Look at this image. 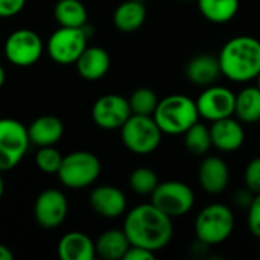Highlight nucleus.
I'll return each mask as SVG.
<instances>
[{
	"label": "nucleus",
	"instance_id": "423d86ee",
	"mask_svg": "<svg viewBox=\"0 0 260 260\" xmlns=\"http://www.w3.org/2000/svg\"><path fill=\"white\" fill-rule=\"evenodd\" d=\"M56 175L66 187L75 190L84 189L99 178L101 161L90 151H75L64 155Z\"/></svg>",
	"mask_w": 260,
	"mask_h": 260
},
{
	"label": "nucleus",
	"instance_id": "f3484780",
	"mask_svg": "<svg viewBox=\"0 0 260 260\" xmlns=\"http://www.w3.org/2000/svg\"><path fill=\"white\" fill-rule=\"evenodd\" d=\"M221 75L222 72H221L219 58L210 53H200L193 56L186 66V76L195 85H201V87L213 85Z\"/></svg>",
	"mask_w": 260,
	"mask_h": 260
},
{
	"label": "nucleus",
	"instance_id": "4c0bfd02",
	"mask_svg": "<svg viewBox=\"0 0 260 260\" xmlns=\"http://www.w3.org/2000/svg\"><path fill=\"white\" fill-rule=\"evenodd\" d=\"M256 79H257V87H259V88H260V73H259V76H257Z\"/></svg>",
	"mask_w": 260,
	"mask_h": 260
},
{
	"label": "nucleus",
	"instance_id": "c756f323",
	"mask_svg": "<svg viewBox=\"0 0 260 260\" xmlns=\"http://www.w3.org/2000/svg\"><path fill=\"white\" fill-rule=\"evenodd\" d=\"M244 181H245V187H248L253 193H260V157L253 158L247 165Z\"/></svg>",
	"mask_w": 260,
	"mask_h": 260
},
{
	"label": "nucleus",
	"instance_id": "e433bc0d",
	"mask_svg": "<svg viewBox=\"0 0 260 260\" xmlns=\"http://www.w3.org/2000/svg\"><path fill=\"white\" fill-rule=\"evenodd\" d=\"M5 192V183H3V178H2V174H0V198Z\"/></svg>",
	"mask_w": 260,
	"mask_h": 260
},
{
	"label": "nucleus",
	"instance_id": "2f4dec72",
	"mask_svg": "<svg viewBox=\"0 0 260 260\" xmlns=\"http://www.w3.org/2000/svg\"><path fill=\"white\" fill-rule=\"evenodd\" d=\"M26 0H0V18H8L20 14Z\"/></svg>",
	"mask_w": 260,
	"mask_h": 260
},
{
	"label": "nucleus",
	"instance_id": "4468645a",
	"mask_svg": "<svg viewBox=\"0 0 260 260\" xmlns=\"http://www.w3.org/2000/svg\"><path fill=\"white\" fill-rule=\"evenodd\" d=\"M198 180L201 187L210 195L222 193L230 181V169L227 163L218 155H207L198 169Z\"/></svg>",
	"mask_w": 260,
	"mask_h": 260
},
{
	"label": "nucleus",
	"instance_id": "412c9836",
	"mask_svg": "<svg viewBox=\"0 0 260 260\" xmlns=\"http://www.w3.org/2000/svg\"><path fill=\"white\" fill-rule=\"evenodd\" d=\"M145 20H146V6L145 2L140 0H125L116 8L113 14L114 26L125 34L139 30L143 26Z\"/></svg>",
	"mask_w": 260,
	"mask_h": 260
},
{
	"label": "nucleus",
	"instance_id": "c9c22d12",
	"mask_svg": "<svg viewBox=\"0 0 260 260\" xmlns=\"http://www.w3.org/2000/svg\"><path fill=\"white\" fill-rule=\"evenodd\" d=\"M5 79H6V73H5V69L0 66V88H2L3 84H5Z\"/></svg>",
	"mask_w": 260,
	"mask_h": 260
},
{
	"label": "nucleus",
	"instance_id": "6ab92c4d",
	"mask_svg": "<svg viewBox=\"0 0 260 260\" xmlns=\"http://www.w3.org/2000/svg\"><path fill=\"white\" fill-rule=\"evenodd\" d=\"M75 64L81 78H84L85 81H99L110 70L111 59L105 49L99 46H87V49L81 53Z\"/></svg>",
	"mask_w": 260,
	"mask_h": 260
},
{
	"label": "nucleus",
	"instance_id": "a878e982",
	"mask_svg": "<svg viewBox=\"0 0 260 260\" xmlns=\"http://www.w3.org/2000/svg\"><path fill=\"white\" fill-rule=\"evenodd\" d=\"M183 136H184V146L193 155H206L213 146L210 128H207L204 123H200V120L193 123Z\"/></svg>",
	"mask_w": 260,
	"mask_h": 260
},
{
	"label": "nucleus",
	"instance_id": "f03ea898",
	"mask_svg": "<svg viewBox=\"0 0 260 260\" xmlns=\"http://www.w3.org/2000/svg\"><path fill=\"white\" fill-rule=\"evenodd\" d=\"M219 64L222 75L233 82H248L260 73V40L239 35L229 40L221 49Z\"/></svg>",
	"mask_w": 260,
	"mask_h": 260
},
{
	"label": "nucleus",
	"instance_id": "ea45409f",
	"mask_svg": "<svg viewBox=\"0 0 260 260\" xmlns=\"http://www.w3.org/2000/svg\"><path fill=\"white\" fill-rule=\"evenodd\" d=\"M140 2H145V0H140Z\"/></svg>",
	"mask_w": 260,
	"mask_h": 260
},
{
	"label": "nucleus",
	"instance_id": "ddd939ff",
	"mask_svg": "<svg viewBox=\"0 0 260 260\" xmlns=\"http://www.w3.org/2000/svg\"><path fill=\"white\" fill-rule=\"evenodd\" d=\"M69 212V203L66 195L58 189L43 190L34 204V216L40 227L52 230L59 227Z\"/></svg>",
	"mask_w": 260,
	"mask_h": 260
},
{
	"label": "nucleus",
	"instance_id": "bb28decb",
	"mask_svg": "<svg viewBox=\"0 0 260 260\" xmlns=\"http://www.w3.org/2000/svg\"><path fill=\"white\" fill-rule=\"evenodd\" d=\"M129 107L133 114H142V116H152L157 105H158V98L155 91L149 87H140L136 88L131 96H129Z\"/></svg>",
	"mask_w": 260,
	"mask_h": 260
},
{
	"label": "nucleus",
	"instance_id": "72a5a7b5",
	"mask_svg": "<svg viewBox=\"0 0 260 260\" xmlns=\"http://www.w3.org/2000/svg\"><path fill=\"white\" fill-rule=\"evenodd\" d=\"M254 195H256V193H253L248 187H245V189L236 192V195H235V204H236L238 207H241V209H248L250 204H251L253 200H254Z\"/></svg>",
	"mask_w": 260,
	"mask_h": 260
},
{
	"label": "nucleus",
	"instance_id": "39448f33",
	"mask_svg": "<svg viewBox=\"0 0 260 260\" xmlns=\"http://www.w3.org/2000/svg\"><path fill=\"white\" fill-rule=\"evenodd\" d=\"M120 137L128 151L137 155H148L160 146L163 131L152 116L131 114L120 128Z\"/></svg>",
	"mask_w": 260,
	"mask_h": 260
},
{
	"label": "nucleus",
	"instance_id": "58836bf2",
	"mask_svg": "<svg viewBox=\"0 0 260 260\" xmlns=\"http://www.w3.org/2000/svg\"><path fill=\"white\" fill-rule=\"evenodd\" d=\"M184 2H189V0H184Z\"/></svg>",
	"mask_w": 260,
	"mask_h": 260
},
{
	"label": "nucleus",
	"instance_id": "7c9ffc66",
	"mask_svg": "<svg viewBox=\"0 0 260 260\" xmlns=\"http://www.w3.org/2000/svg\"><path fill=\"white\" fill-rule=\"evenodd\" d=\"M248 229L254 238L260 239V193L254 195V200L248 207Z\"/></svg>",
	"mask_w": 260,
	"mask_h": 260
},
{
	"label": "nucleus",
	"instance_id": "b1692460",
	"mask_svg": "<svg viewBox=\"0 0 260 260\" xmlns=\"http://www.w3.org/2000/svg\"><path fill=\"white\" fill-rule=\"evenodd\" d=\"M198 9L206 20L222 24L235 18L239 11V0H198Z\"/></svg>",
	"mask_w": 260,
	"mask_h": 260
},
{
	"label": "nucleus",
	"instance_id": "dca6fc26",
	"mask_svg": "<svg viewBox=\"0 0 260 260\" xmlns=\"http://www.w3.org/2000/svg\"><path fill=\"white\" fill-rule=\"evenodd\" d=\"M212 143L222 152H235L245 142V131L239 120L232 117L212 122L210 126Z\"/></svg>",
	"mask_w": 260,
	"mask_h": 260
},
{
	"label": "nucleus",
	"instance_id": "4be33fe9",
	"mask_svg": "<svg viewBox=\"0 0 260 260\" xmlns=\"http://www.w3.org/2000/svg\"><path fill=\"white\" fill-rule=\"evenodd\" d=\"M96 254L105 260L123 259L131 247L129 239L122 230H107L94 242Z\"/></svg>",
	"mask_w": 260,
	"mask_h": 260
},
{
	"label": "nucleus",
	"instance_id": "6e6552de",
	"mask_svg": "<svg viewBox=\"0 0 260 260\" xmlns=\"http://www.w3.org/2000/svg\"><path fill=\"white\" fill-rule=\"evenodd\" d=\"M88 26L82 27H64L59 26L47 41V53L58 64H73L87 49Z\"/></svg>",
	"mask_w": 260,
	"mask_h": 260
},
{
	"label": "nucleus",
	"instance_id": "aec40b11",
	"mask_svg": "<svg viewBox=\"0 0 260 260\" xmlns=\"http://www.w3.org/2000/svg\"><path fill=\"white\" fill-rule=\"evenodd\" d=\"M58 256L62 260H93L96 256V247L88 235L70 232L59 239Z\"/></svg>",
	"mask_w": 260,
	"mask_h": 260
},
{
	"label": "nucleus",
	"instance_id": "f8f14e48",
	"mask_svg": "<svg viewBox=\"0 0 260 260\" xmlns=\"http://www.w3.org/2000/svg\"><path fill=\"white\" fill-rule=\"evenodd\" d=\"M197 107L200 116L215 122L219 119L235 116L236 108V94L221 85H209L197 99Z\"/></svg>",
	"mask_w": 260,
	"mask_h": 260
},
{
	"label": "nucleus",
	"instance_id": "2eb2a0df",
	"mask_svg": "<svg viewBox=\"0 0 260 260\" xmlns=\"http://www.w3.org/2000/svg\"><path fill=\"white\" fill-rule=\"evenodd\" d=\"M91 209L104 218L113 219L119 218L126 210V197L125 193L114 186H98L90 193Z\"/></svg>",
	"mask_w": 260,
	"mask_h": 260
},
{
	"label": "nucleus",
	"instance_id": "9d476101",
	"mask_svg": "<svg viewBox=\"0 0 260 260\" xmlns=\"http://www.w3.org/2000/svg\"><path fill=\"white\" fill-rule=\"evenodd\" d=\"M43 50L44 44L41 37L27 27H21L9 34L3 46L6 59L17 67L34 66L41 58Z\"/></svg>",
	"mask_w": 260,
	"mask_h": 260
},
{
	"label": "nucleus",
	"instance_id": "5701e85b",
	"mask_svg": "<svg viewBox=\"0 0 260 260\" xmlns=\"http://www.w3.org/2000/svg\"><path fill=\"white\" fill-rule=\"evenodd\" d=\"M53 17L59 26L82 27L87 24L88 12L81 0H58L53 8Z\"/></svg>",
	"mask_w": 260,
	"mask_h": 260
},
{
	"label": "nucleus",
	"instance_id": "0eeeda50",
	"mask_svg": "<svg viewBox=\"0 0 260 260\" xmlns=\"http://www.w3.org/2000/svg\"><path fill=\"white\" fill-rule=\"evenodd\" d=\"M30 146L27 128L11 117L0 119V172L14 169Z\"/></svg>",
	"mask_w": 260,
	"mask_h": 260
},
{
	"label": "nucleus",
	"instance_id": "f257e3e1",
	"mask_svg": "<svg viewBox=\"0 0 260 260\" xmlns=\"http://www.w3.org/2000/svg\"><path fill=\"white\" fill-rule=\"evenodd\" d=\"M123 232L131 245L157 253L171 242L174 224L171 216L149 203L140 204L126 213Z\"/></svg>",
	"mask_w": 260,
	"mask_h": 260
},
{
	"label": "nucleus",
	"instance_id": "9b49d317",
	"mask_svg": "<svg viewBox=\"0 0 260 260\" xmlns=\"http://www.w3.org/2000/svg\"><path fill=\"white\" fill-rule=\"evenodd\" d=\"M131 114L129 101L120 94H104L91 108L93 122L107 131L120 129Z\"/></svg>",
	"mask_w": 260,
	"mask_h": 260
},
{
	"label": "nucleus",
	"instance_id": "7ed1b4c3",
	"mask_svg": "<svg viewBox=\"0 0 260 260\" xmlns=\"http://www.w3.org/2000/svg\"><path fill=\"white\" fill-rule=\"evenodd\" d=\"M163 134L180 136L184 134L193 123L200 120L197 101L184 94H171L158 101L152 114Z\"/></svg>",
	"mask_w": 260,
	"mask_h": 260
},
{
	"label": "nucleus",
	"instance_id": "f704fd0d",
	"mask_svg": "<svg viewBox=\"0 0 260 260\" xmlns=\"http://www.w3.org/2000/svg\"><path fill=\"white\" fill-rule=\"evenodd\" d=\"M12 259H14L12 251H11L6 245H2V244H0V260H12Z\"/></svg>",
	"mask_w": 260,
	"mask_h": 260
},
{
	"label": "nucleus",
	"instance_id": "473e14b6",
	"mask_svg": "<svg viewBox=\"0 0 260 260\" xmlns=\"http://www.w3.org/2000/svg\"><path fill=\"white\" fill-rule=\"evenodd\" d=\"M155 259V253L154 251H149L146 248H142V247H134L131 245L125 254L123 260H152Z\"/></svg>",
	"mask_w": 260,
	"mask_h": 260
},
{
	"label": "nucleus",
	"instance_id": "20e7f679",
	"mask_svg": "<svg viewBox=\"0 0 260 260\" xmlns=\"http://www.w3.org/2000/svg\"><path fill=\"white\" fill-rule=\"evenodd\" d=\"M235 230V213L225 204H209L195 219V236L198 241L212 245L225 242Z\"/></svg>",
	"mask_w": 260,
	"mask_h": 260
},
{
	"label": "nucleus",
	"instance_id": "1a4fd4ad",
	"mask_svg": "<svg viewBox=\"0 0 260 260\" xmlns=\"http://www.w3.org/2000/svg\"><path fill=\"white\" fill-rule=\"evenodd\" d=\"M151 198V203L172 219L187 215L195 204L193 190L181 181L158 183Z\"/></svg>",
	"mask_w": 260,
	"mask_h": 260
},
{
	"label": "nucleus",
	"instance_id": "cd10ccee",
	"mask_svg": "<svg viewBox=\"0 0 260 260\" xmlns=\"http://www.w3.org/2000/svg\"><path fill=\"white\" fill-rule=\"evenodd\" d=\"M129 186L139 195H151L158 186V177L149 168H137L129 175Z\"/></svg>",
	"mask_w": 260,
	"mask_h": 260
},
{
	"label": "nucleus",
	"instance_id": "c85d7f7f",
	"mask_svg": "<svg viewBox=\"0 0 260 260\" xmlns=\"http://www.w3.org/2000/svg\"><path fill=\"white\" fill-rule=\"evenodd\" d=\"M64 155L55 146H41L37 151L35 163L38 169L44 174H56L62 163Z\"/></svg>",
	"mask_w": 260,
	"mask_h": 260
},
{
	"label": "nucleus",
	"instance_id": "393cba45",
	"mask_svg": "<svg viewBox=\"0 0 260 260\" xmlns=\"http://www.w3.org/2000/svg\"><path fill=\"white\" fill-rule=\"evenodd\" d=\"M235 114L241 122L254 123L260 120V88L247 87L236 94Z\"/></svg>",
	"mask_w": 260,
	"mask_h": 260
},
{
	"label": "nucleus",
	"instance_id": "a211bd4d",
	"mask_svg": "<svg viewBox=\"0 0 260 260\" xmlns=\"http://www.w3.org/2000/svg\"><path fill=\"white\" fill-rule=\"evenodd\" d=\"M27 134L30 145L38 148L41 146H55L64 134V123L59 117L52 114H44L37 117L29 126Z\"/></svg>",
	"mask_w": 260,
	"mask_h": 260
}]
</instances>
